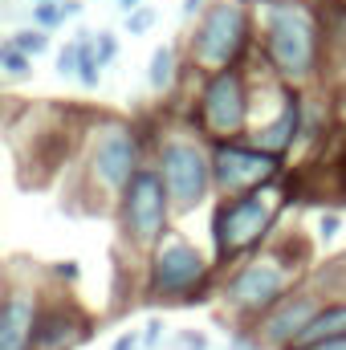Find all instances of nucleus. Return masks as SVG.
<instances>
[{
	"mask_svg": "<svg viewBox=\"0 0 346 350\" xmlns=\"http://www.w3.org/2000/svg\"><path fill=\"white\" fill-rule=\"evenodd\" d=\"M114 4H118V8H122V12H127V16H131V12H135V8H143V0H114Z\"/></svg>",
	"mask_w": 346,
	"mask_h": 350,
	"instance_id": "nucleus-33",
	"label": "nucleus"
},
{
	"mask_svg": "<svg viewBox=\"0 0 346 350\" xmlns=\"http://www.w3.org/2000/svg\"><path fill=\"white\" fill-rule=\"evenodd\" d=\"M212 175H216V200H237L277 187V179H285V159L269 155L253 139H228L212 143Z\"/></svg>",
	"mask_w": 346,
	"mask_h": 350,
	"instance_id": "nucleus-10",
	"label": "nucleus"
},
{
	"mask_svg": "<svg viewBox=\"0 0 346 350\" xmlns=\"http://www.w3.org/2000/svg\"><path fill=\"white\" fill-rule=\"evenodd\" d=\"M151 25H155V8H151V4H143V8H135V12L127 16V33H135V37L151 33Z\"/></svg>",
	"mask_w": 346,
	"mask_h": 350,
	"instance_id": "nucleus-23",
	"label": "nucleus"
},
{
	"mask_svg": "<svg viewBox=\"0 0 346 350\" xmlns=\"http://www.w3.org/2000/svg\"><path fill=\"white\" fill-rule=\"evenodd\" d=\"M159 338H163V322L155 318V322H147V330H143V347L155 350V347H159Z\"/></svg>",
	"mask_w": 346,
	"mask_h": 350,
	"instance_id": "nucleus-28",
	"label": "nucleus"
},
{
	"mask_svg": "<svg viewBox=\"0 0 346 350\" xmlns=\"http://www.w3.org/2000/svg\"><path fill=\"white\" fill-rule=\"evenodd\" d=\"M257 53L265 70L289 90H310L326 78V41L314 0L257 4Z\"/></svg>",
	"mask_w": 346,
	"mask_h": 350,
	"instance_id": "nucleus-1",
	"label": "nucleus"
},
{
	"mask_svg": "<svg viewBox=\"0 0 346 350\" xmlns=\"http://www.w3.org/2000/svg\"><path fill=\"white\" fill-rule=\"evenodd\" d=\"M147 155H151V147H147L139 122L98 118L78 151V175H82V191H86L90 208L94 212L118 208L131 179L147 167Z\"/></svg>",
	"mask_w": 346,
	"mask_h": 350,
	"instance_id": "nucleus-3",
	"label": "nucleus"
},
{
	"mask_svg": "<svg viewBox=\"0 0 346 350\" xmlns=\"http://www.w3.org/2000/svg\"><path fill=\"white\" fill-rule=\"evenodd\" d=\"M45 293L25 281H8L0 301V350H37V326H41Z\"/></svg>",
	"mask_w": 346,
	"mask_h": 350,
	"instance_id": "nucleus-12",
	"label": "nucleus"
},
{
	"mask_svg": "<svg viewBox=\"0 0 346 350\" xmlns=\"http://www.w3.org/2000/svg\"><path fill=\"white\" fill-rule=\"evenodd\" d=\"M62 21H66V8H62V4H33V25H37L41 33L57 29Z\"/></svg>",
	"mask_w": 346,
	"mask_h": 350,
	"instance_id": "nucleus-21",
	"label": "nucleus"
},
{
	"mask_svg": "<svg viewBox=\"0 0 346 350\" xmlns=\"http://www.w3.org/2000/svg\"><path fill=\"white\" fill-rule=\"evenodd\" d=\"M322 306H326V297H322L318 289L302 285V289H293L281 306H273L253 330L261 334V342L269 350H289V347H297V338H302V334L310 330V322L322 314Z\"/></svg>",
	"mask_w": 346,
	"mask_h": 350,
	"instance_id": "nucleus-11",
	"label": "nucleus"
},
{
	"mask_svg": "<svg viewBox=\"0 0 346 350\" xmlns=\"http://www.w3.org/2000/svg\"><path fill=\"white\" fill-rule=\"evenodd\" d=\"M57 74H62V78H78V41H70V45L57 53Z\"/></svg>",
	"mask_w": 346,
	"mask_h": 350,
	"instance_id": "nucleus-24",
	"label": "nucleus"
},
{
	"mask_svg": "<svg viewBox=\"0 0 346 350\" xmlns=\"http://www.w3.org/2000/svg\"><path fill=\"white\" fill-rule=\"evenodd\" d=\"M94 49H98V62H102V70L118 57V37L110 33V29H98L94 33Z\"/></svg>",
	"mask_w": 346,
	"mask_h": 350,
	"instance_id": "nucleus-22",
	"label": "nucleus"
},
{
	"mask_svg": "<svg viewBox=\"0 0 346 350\" xmlns=\"http://www.w3.org/2000/svg\"><path fill=\"white\" fill-rule=\"evenodd\" d=\"M179 70H183V57H179V49L175 45H159L155 53H151V62H147V86L151 94H172L175 82H179Z\"/></svg>",
	"mask_w": 346,
	"mask_h": 350,
	"instance_id": "nucleus-16",
	"label": "nucleus"
},
{
	"mask_svg": "<svg viewBox=\"0 0 346 350\" xmlns=\"http://www.w3.org/2000/svg\"><path fill=\"white\" fill-rule=\"evenodd\" d=\"M78 41V82L86 90H98L102 82V62H98V49H94V37H74Z\"/></svg>",
	"mask_w": 346,
	"mask_h": 350,
	"instance_id": "nucleus-17",
	"label": "nucleus"
},
{
	"mask_svg": "<svg viewBox=\"0 0 346 350\" xmlns=\"http://www.w3.org/2000/svg\"><path fill=\"white\" fill-rule=\"evenodd\" d=\"M253 4H289V0H253Z\"/></svg>",
	"mask_w": 346,
	"mask_h": 350,
	"instance_id": "nucleus-34",
	"label": "nucleus"
},
{
	"mask_svg": "<svg viewBox=\"0 0 346 350\" xmlns=\"http://www.w3.org/2000/svg\"><path fill=\"white\" fill-rule=\"evenodd\" d=\"M94 334V318L86 310L57 293H45V310H41V326H37V350H78Z\"/></svg>",
	"mask_w": 346,
	"mask_h": 350,
	"instance_id": "nucleus-13",
	"label": "nucleus"
},
{
	"mask_svg": "<svg viewBox=\"0 0 346 350\" xmlns=\"http://www.w3.org/2000/svg\"><path fill=\"white\" fill-rule=\"evenodd\" d=\"M8 41H12L21 53H29V57H41V53L49 49V33H41L37 25H29V29H16Z\"/></svg>",
	"mask_w": 346,
	"mask_h": 350,
	"instance_id": "nucleus-20",
	"label": "nucleus"
},
{
	"mask_svg": "<svg viewBox=\"0 0 346 350\" xmlns=\"http://www.w3.org/2000/svg\"><path fill=\"white\" fill-rule=\"evenodd\" d=\"M114 216H118V237L135 253H143V257L168 237L175 204H172V196H168V187H163V175L155 172L151 163L131 179V187L122 191Z\"/></svg>",
	"mask_w": 346,
	"mask_h": 350,
	"instance_id": "nucleus-9",
	"label": "nucleus"
},
{
	"mask_svg": "<svg viewBox=\"0 0 346 350\" xmlns=\"http://www.w3.org/2000/svg\"><path fill=\"white\" fill-rule=\"evenodd\" d=\"M338 228H343L338 212H322V216H318V237H322V241H334V237H338Z\"/></svg>",
	"mask_w": 346,
	"mask_h": 350,
	"instance_id": "nucleus-26",
	"label": "nucleus"
},
{
	"mask_svg": "<svg viewBox=\"0 0 346 350\" xmlns=\"http://www.w3.org/2000/svg\"><path fill=\"white\" fill-rule=\"evenodd\" d=\"M310 269V245L293 232L269 241L257 257L241 261L228 269V277L220 281V301L232 318H241V326H257L261 318L281 306L293 289H302V277Z\"/></svg>",
	"mask_w": 346,
	"mask_h": 350,
	"instance_id": "nucleus-2",
	"label": "nucleus"
},
{
	"mask_svg": "<svg viewBox=\"0 0 346 350\" xmlns=\"http://www.w3.org/2000/svg\"><path fill=\"white\" fill-rule=\"evenodd\" d=\"M62 8H66V21L82 16V0H62Z\"/></svg>",
	"mask_w": 346,
	"mask_h": 350,
	"instance_id": "nucleus-31",
	"label": "nucleus"
},
{
	"mask_svg": "<svg viewBox=\"0 0 346 350\" xmlns=\"http://www.w3.org/2000/svg\"><path fill=\"white\" fill-rule=\"evenodd\" d=\"M151 167L163 175L175 212H196L208 196H216L212 175V143L191 126H168L151 143Z\"/></svg>",
	"mask_w": 346,
	"mask_h": 350,
	"instance_id": "nucleus-6",
	"label": "nucleus"
},
{
	"mask_svg": "<svg viewBox=\"0 0 346 350\" xmlns=\"http://www.w3.org/2000/svg\"><path fill=\"white\" fill-rule=\"evenodd\" d=\"M0 74H4L8 82H25V78L33 74V57L21 53L12 41H4V45H0Z\"/></svg>",
	"mask_w": 346,
	"mask_h": 350,
	"instance_id": "nucleus-18",
	"label": "nucleus"
},
{
	"mask_svg": "<svg viewBox=\"0 0 346 350\" xmlns=\"http://www.w3.org/2000/svg\"><path fill=\"white\" fill-rule=\"evenodd\" d=\"M212 269L216 261L179 228H168V237L147 253L143 265V289L151 301L163 306H191L204 301L212 289Z\"/></svg>",
	"mask_w": 346,
	"mask_h": 350,
	"instance_id": "nucleus-7",
	"label": "nucleus"
},
{
	"mask_svg": "<svg viewBox=\"0 0 346 350\" xmlns=\"http://www.w3.org/2000/svg\"><path fill=\"white\" fill-rule=\"evenodd\" d=\"M53 277H57V281H70V285H74V281H78V277H82V269H78V261L53 265Z\"/></svg>",
	"mask_w": 346,
	"mask_h": 350,
	"instance_id": "nucleus-29",
	"label": "nucleus"
},
{
	"mask_svg": "<svg viewBox=\"0 0 346 350\" xmlns=\"http://www.w3.org/2000/svg\"><path fill=\"white\" fill-rule=\"evenodd\" d=\"M330 338H346V301H326L322 314L310 322V330L297 338V347L289 350H310L318 342H330Z\"/></svg>",
	"mask_w": 346,
	"mask_h": 350,
	"instance_id": "nucleus-15",
	"label": "nucleus"
},
{
	"mask_svg": "<svg viewBox=\"0 0 346 350\" xmlns=\"http://www.w3.org/2000/svg\"><path fill=\"white\" fill-rule=\"evenodd\" d=\"M310 350H346V338H330V342H318V347Z\"/></svg>",
	"mask_w": 346,
	"mask_h": 350,
	"instance_id": "nucleus-32",
	"label": "nucleus"
},
{
	"mask_svg": "<svg viewBox=\"0 0 346 350\" xmlns=\"http://www.w3.org/2000/svg\"><path fill=\"white\" fill-rule=\"evenodd\" d=\"M257 53V4L253 0H212L196 29L187 33V66L204 78L224 70H245Z\"/></svg>",
	"mask_w": 346,
	"mask_h": 350,
	"instance_id": "nucleus-4",
	"label": "nucleus"
},
{
	"mask_svg": "<svg viewBox=\"0 0 346 350\" xmlns=\"http://www.w3.org/2000/svg\"><path fill=\"white\" fill-rule=\"evenodd\" d=\"M326 41V74H346V0H314Z\"/></svg>",
	"mask_w": 346,
	"mask_h": 350,
	"instance_id": "nucleus-14",
	"label": "nucleus"
},
{
	"mask_svg": "<svg viewBox=\"0 0 346 350\" xmlns=\"http://www.w3.org/2000/svg\"><path fill=\"white\" fill-rule=\"evenodd\" d=\"M289 208L281 187H265L253 196L216 200L212 208V261L220 269H237L241 261L257 257L273 241L281 212Z\"/></svg>",
	"mask_w": 346,
	"mask_h": 350,
	"instance_id": "nucleus-5",
	"label": "nucleus"
},
{
	"mask_svg": "<svg viewBox=\"0 0 346 350\" xmlns=\"http://www.w3.org/2000/svg\"><path fill=\"white\" fill-rule=\"evenodd\" d=\"M33 4H62V0H33Z\"/></svg>",
	"mask_w": 346,
	"mask_h": 350,
	"instance_id": "nucleus-35",
	"label": "nucleus"
},
{
	"mask_svg": "<svg viewBox=\"0 0 346 350\" xmlns=\"http://www.w3.org/2000/svg\"><path fill=\"white\" fill-rule=\"evenodd\" d=\"M187 126L200 131L208 143L249 139V126H253V82H249V66L204 78Z\"/></svg>",
	"mask_w": 346,
	"mask_h": 350,
	"instance_id": "nucleus-8",
	"label": "nucleus"
},
{
	"mask_svg": "<svg viewBox=\"0 0 346 350\" xmlns=\"http://www.w3.org/2000/svg\"><path fill=\"white\" fill-rule=\"evenodd\" d=\"M322 196H334L346 204V147H338L326 159V179H322Z\"/></svg>",
	"mask_w": 346,
	"mask_h": 350,
	"instance_id": "nucleus-19",
	"label": "nucleus"
},
{
	"mask_svg": "<svg viewBox=\"0 0 346 350\" xmlns=\"http://www.w3.org/2000/svg\"><path fill=\"white\" fill-rule=\"evenodd\" d=\"M110 350H147L143 347V330H127V334H118Z\"/></svg>",
	"mask_w": 346,
	"mask_h": 350,
	"instance_id": "nucleus-27",
	"label": "nucleus"
},
{
	"mask_svg": "<svg viewBox=\"0 0 346 350\" xmlns=\"http://www.w3.org/2000/svg\"><path fill=\"white\" fill-rule=\"evenodd\" d=\"M212 0H183V16H196V12H204Z\"/></svg>",
	"mask_w": 346,
	"mask_h": 350,
	"instance_id": "nucleus-30",
	"label": "nucleus"
},
{
	"mask_svg": "<svg viewBox=\"0 0 346 350\" xmlns=\"http://www.w3.org/2000/svg\"><path fill=\"white\" fill-rule=\"evenodd\" d=\"M175 350H208V334L204 330H179L175 334Z\"/></svg>",
	"mask_w": 346,
	"mask_h": 350,
	"instance_id": "nucleus-25",
	"label": "nucleus"
}]
</instances>
